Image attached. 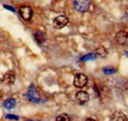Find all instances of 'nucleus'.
Wrapping results in <instances>:
<instances>
[{"instance_id": "obj_18", "label": "nucleus", "mask_w": 128, "mask_h": 121, "mask_svg": "<svg viewBox=\"0 0 128 121\" xmlns=\"http://www.w3.org/2000/svg\"><path fill=\"white\" fill-rule=\"evenodd\" d=\"M85 121H96L95 119H93V118H88V119H86Z\"/></svg>"}, {"instance_id": "obj_5", "label": "nucleus", "mask_w": 128, "mask_h": 121, "mask_svg": "<svg viewBox=\"0 0 128 121\" xmlns=\"http://www.w3.org/2000/svg\"><path fill=\"white\" fill-rule=\"evenodd\" d=\"M19 12H20L21 17H22L25 21L31 20V18H32V10L31 7H29V6H22V7H20Z\"/></svg>"}, {"instance_id": "obj_9", "label": "nucleus", "mask_w": 128, "mask_h": 121, "mask_svg": "<svg viewBox=\"0 0 128 121\" xmlns=\"http://www.w3.org/2000/svg\"><path fill=\"white\" fill-rule=\"evenodd\" d=\"M28 98H30L32 102H40V100H38V96H36V88L34 87V86H31L30 87V89H29V92H28Z\"/></svg>"}, {"instance_id": "obj_11", "label": "nucleus", "mask_w": 128, "mask_h": 121, "mask_svg": "<svg viewBox=\"0 0 128 121\" xmlns=\"http://www.w3.org/2000/svg\"><path fill=\"white\" fill-rule=\"evenodd\" d=\"M34 38H36V40L38 44H42V42H44V40H46L44 34L42 32H40V30H38V32H34Z\"/></svg>"}, {"instance_id": "obj_17", "label": "nucleus", "mask_w": 128, "mask_h": 121, "mask_svg": "<svg viewBox=\"0 0 128 121\" xmlns=\"http://www.w3.org/2000/svg\"><path fill=\"white\" fill-rule=\"evenodd\" d=\"M4 8H7L8 10H10V11H13V12L15 11V9H14L13 7H10V6H7V5H4Z\"/></svg>"}, {"instance_id": "obj_15", "label": "nucleus", "mask_w": 128, "mask_h": 121, "mask_svg": "<svg viewBox=\"0 0 128 121\" xmlns=\"http://www.w3.org/2000/svg\"><path fill=\"white\" fill-rule=\"evenodd\" d=\"M55 121H71L70 120V117L67 115V114H60L56 117Z\"/></svg>"}, {"instance_id": "obj_4", "label": "nucleus", "mask_w": 128, "mask_h": 121, "mask_svg": "<svg viewBox=\"0 0 128 121\" xmlns=\"http://www.w3.org/2000/svg\"><path fill=\"white\" fill-rule=\"evenodd\" d=\"M115 42L120 46H128V32L120 30L115 36Z\"/></svg>"}, {"instance_id": "obj_2", "label": "nucleus", "mask_w": 128, "mask_h": 121, "mask_svg": "<svg viewBox=\"0 0 128 121\" xmlns=\"http://www.w3.org/2000/svg\"><path fill=\"white\" fill-rule=\"evenodd\" d=\"M73 84H74V86L76 88H84L88 84V78L85 74L79 73V74L75 75V77H74Z\"/></svg>"}, {"instance_id": "obj_1", "label": "nucleus", "mask_w": 128, "mask_h": 121, "mask_svg": "<svg viewBox=\"0 0 128 121\" xmlns=\"http://www.w3.org/2000/svg\"><path fill=\"white\" fill-rule=\"evenodd\" d=\"M90 0H74V8L76 9V11L81 13L87 12L90 8Z\"/></svg>"}, {"instance_id": "obj_3", "label": "nucleus", "mask_w": 128, "mask_h": 121, "mask_svg": "<svg viewBox=\"0 0 128 121\" xmlns=\"http://www.w3.org/2000/svg\"><path fill=\"white\" fill-rule=\"evenodd\" d=\"M68 22H69V20H68V18L66 16L59 15L54 19V21H53V27L55 29H58V30L63 29L64 27L68 24Z\"/></svg>"}, {"instance_id": "obj_8", "label": "nucleus", "mask_w": 128, "mask_h": 121, "mask_svg": "<svg viewBox=\"0 0 128 121\" xmlns=\"http://www.w3.org/2000/svg\"><path fill=\"white\" fill-rule=\"evenodd\" d=\"M110 121H127L126 115L121 112V111H115L114 113H112Z\"/></svg>"}, {"instance_id": "obj_6", "label": "nucleus", "mask_w": 128, "mask_h": 121, "mask_svg": "<svg viewBox=\"0 0 128 121\" xmlns=\"http://www.w3.org/2000/svg\"><path fill=\"white\" fill-rule=\"evenodd\" d=\"M76 102L79 104H86L89 100H90V96H89V94L86 92L84 91H80L76 94Z\"/></svg>"}, {"instance_id": "obj_10", "label": "nucleus", "mask_w": 128, "mask_h": 121, "mask_svg": "<svg viewBox=\"0 0 128 121\" xmlns=\"http://www.w3.org/2000/svg\"><path fill=\"white\" fill-rule=\"evenodd\" d=\"M3 106H4L5 108H7V109H12V108H14L16 106V100L14 98H7L4 102Z\"/></svg>"}, {"instance_id": "obj_13", "label": "nucleus", "mask_w": 128, "mask_h": 121, "mask_svg": "<svg viewBox=\"0 0 128 121\" xmlns=\"http://www.w3.org/2000/svg\"><path fill=\"white\" fill-rule=\"evenodd\" d=\"M102 71H104V73L106 74V75H112V74H114V73L116 72V69L113 68V67H104V68L102 69Z\"/></svg>"}, {"instance_id": "obj_12", "label": "nucleus", "mask_w": 128, "mask_h": 121, "mask_svg": "<svg viewBox=\"0 0 128 121\" xmlns=\"http://www.w3.org/2000/svg\"><path fill=\"white\" fill-rule=\"evenodd\" d=\"M96 54V56H100V57L104 58V57H106V55H108V51H106V49L104 47H100V48H98Z\"/></svg>"}, {"instance_id": "obj_16", "label": "nucleus", "mask_w": 128, "mask_h": 121, "mask_svg": "<svg viewBox=\"0 0 128 121\" xmlns=\"http://www.w3.org/2000/svg\"><path fill=\"white\" fill-rule=\"evenodd\" d=\"M6 118H7V119H11V120H12V119H13V120H18L19 117L16 116V115H13V114H7V115H6Z\"/></svg>"}, {"instance_id": "obj_14", "label": "nucleus", "mask_w": 128, "mask_h": 121, "mask_svg": "<svg viewBox=\"0 0 128 121\" xmlns=\"http://www.w3.org/2000/svg\"><path fill=\"white\" fill-rule=\"evenodd\" d=\"M96 53H89V54L83 56L81 58V60H93V59H96Z\"/></svg>"}, {"instance_id": "obj_7", "label": "nucleus", "mask_w": 128, "mask_h": 121, "mask_svg": "<svg viewBox=\"0 0 128 121\" xmlns=\"http://www.w3.org/2000/svg\"><path fill=\"white\" fill-rule=\"evenodd\" d=\"M15 80H16V76H15V74L12 71H9V72L5 73L4 76H3V78H2V82L4 84H6V85H12V84H14Z\"/></svg>"}]
</instances>
